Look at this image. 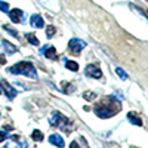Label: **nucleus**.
Returning <instances> with one entry per match:
<instances>
[{
	"instance_id": "nucleus-1",
	"label": "nucleus",
	"mask_w": 148,
	"mask_h": 148,
	"mask_svg": "<svg viewBox=\"0 0 148 148\" xmlns=\"http://www.w3.org/2000/svg\"><path fill=\"white\" fill-rule=\"evenodd\" d=\"M120 108H121V107H120L119 102H116V98L108 96V98H104L101 102H98V104L95 105L93 111H95V114H96L98 117L108 119V117H111V116L117 114L119 111H120Z\"/></svg>"
},
{
	"instance_id": "nucleus-2",
	"label": "nucleus",
	"mask_w": 148,
	"mask_h": 148,
	"mask_svg": "<svg viewBox=\"0 0 148 148\" xmlns=\"http://www.w3.org/2000/svg\"><path fill=\"white\" fill-rule=\"evenodd\" d=\"M8 73L10 74H22V76H27V77H31V79H37V73H36V68L33 67L31 62H27V61H22V62H18L16 65L8 68Z\"/></svg>"
},
{
	"instance_id": "nucleus-3",
	"label": "nucleus",
	"mask_w": 148,
	"mask_h": 148,
	"mask_svg": "<svg viewBox=\"0 0 148 148\" xmlns=\"http://www.w3.org/2000/svg\"><path fill=\"white\" fill-rule=\"evenodd\" d=\"M49 121H51V125L52 126H56L59 129H62L64 132H71L73 130V125H71V121L59 113V111H53V113L51 114V119H49Z\"/></svg>"
},
{
	"instance_id": "nucleus-4",
	"label": "nucleus",
	"mask_w": 148,
	"mask_h": 148,
	"mask_svg": "<svg viewBox=\"0 0 148 148\" xmlns=\"http://www.w3.org/2000/svg\"><path fill=\"white\" fill-rule=\"evenodd\" d=\"M86 47V43L80 39H71L68 42V49H70V53L73 55H80L82 52V49Z\"/></svg>"
},
{
	"instance_id": "nucleus-5",
	"label": "nucleus",
	"mask_w": 148,
	"mask_h": 148,
	"mask_svg": "<svg viewBox=\"0 0 148 148\" xmlns=\"http://www.w3.org/2000/svg\"><path fill=\"white\" fill-rule=\"evenodd\" d=\"M27 142L24 139H19V136L14 135V136H10V142H8L5 145V148H25Z\"/></svg>"
},
{
	"instance_id": "nucleus-6",
	"label": "nucleus",
	"mask_w": 148,
	"mask_h": 148,
	"mask_svg": "<svg viewBox=\"0 0 148 148\" xmlns=\"http://www.w3.org/2000/svg\"><path fill=\"white\" fill-rule=\"evenodd\" d=\"M86 74H88L89 77H93V79H101L102 77V71L95 64H90V65L86 67Z\"/></svg>"
},
{
	"instance_id": "nucleus-7",
	"label": "nucleus",
	"mask_w": 148,
	"mask_h": 148,
	"mask_svg": "<svg viewBox=\"0 0 148 148\" xmlns=\"http://www.w3.org/2000/svg\"><path fill=\"white\" fill-rule=\"evenodd\" d=\"M0 84H2V89L5 90V93H6V96L9 98V99H14V98L16 96V90L12 88V86L6 80H2V82H0Z\"/></svg>"
},
{
	"instance_id": "nucleus-8",
	"label": "nucleus",
	"mask_w": 148,
	"mask_h": 148,
	"mask_svg": "<svg viewBox=\"0 0 148 148\" xmlns=\"http://www.w3.org/2000/svg\"><path fill=\"white\" fill-rule=\"evenodd\" d=\"M9 18H10L12 22H15V24L22 22V19H24V12H22L21 9H12V10H9Z\"/></svg>"
},
{
	"instance_id": "nucleus-9",
	"label": "nucleus",
	"mask_w": 148,
	"mask_h": 148,
	"mask_svg": "<svg viewBox=\"0 0 148 148\" xmlns=\"http://www.w3.org/2000/svg\"><path fill=\"white\" fill-rule=\"evenodd\" d=\"M40 52L49 59H56V49L53 46H43L40 49Z\"/></svg>"
},
{
	"instance_id": "nucleus-10",
	"label": "nucleus",
	"mask_w": 148,
	"mask_h": 148,
	"mask_svg": "<svg viewBox=\"0 0 148 148\" xmlns=\"http://www.w3.org/2000/svg\"><path fill=\"white\" fill-rule=\"evenodd\" d=\"M30 24H31V27L42 28V27L45 25V21H43V18H42L40 15L34 14V15H31V18H30Z\"/></svg>"
},
{
	"instance_id": "nucleus-11",
	"label": "nucleus",
	"mask_w": 148,
	"mask_h": 148,
	"mask_svg": "<svg viewBox=\"0 0 148 148\" xmlns=\"http://www.w3.org/2000/svg\"><path fill=\"white\" fill-rule=\"evenodd\" d=\"M49 142H51L52 145H55V147H58V148H62L65 144H64V139L59 136L58 133H53V135H51L49 136Z\"/></svg>"
},
{
	"instance_id": "nucleus-12",
	"label": "nucleus",
	"mask_w": 148,
	"mask_h": 148,
	"mask_svg": "<svg viewBox=\"0 0 148 148\" xmlns=\"http://www.w3.org/2000/svg\"><path fill=\"white\" fill-rule=\"evenodd\" d=\"M127 119L130 120L132 125H135V126H142V120H141L139 116H136V113H129V114H127Z\"/></svg>"
},
{
	"instance_id": "nucleus-13",
	"label": "nucleus",
	"mask_w": 148,
	"mask_h": 148,
	"mask_svg": "<svg viewBox=\"0 0 148 148\" xmlns=\"http://www.w3.org/2000/svg\"><path fill=\"white\" fill-rule=\"evenodd\" d=\"M2 45H3V47L6 49V52H8V53H15V52H16V46H14L12 43H9V42L3 40V42H2Z\"/></svg>"
},
{
	"instance_id": "nucleus-14",
	"label": "nucleus",
	"mask_w": 148,
	"mask_h": 148,
	"mask_svg": "<svg viewBox=\"0 0 148 148\" xmlns=\"http://www.w3.org/2000/svg\"><path fill=\"white\" fill-rule=\"evenodd\" d=\"M25 37H27V40H28V43H31L33 46H39V39L34 36V34H31V33H27L25 34Z\"/></svg>"
},
{
	"instance_id": "nucleus-15",
	"label": "nucleus",
	"mask_w": 148,
	"mask_h": 148,
	"mask_svg": "<svg viewBox=\"0 0 148 148\" xmlns=\"http://www.w3.org/2000/svg\"><path fill=\"white\" fill-rule=\"evenodd\" d=\"M65 67L71 71H77L79 70V64L74 62V61H65Z\"/></svg>"
},
{
	"instance_id": "nucleus-16",
	"label": "nucleus",
	"mask_w": 148,
	"mask_h": 148,
	"mask_svg": "<svg viewBox=\"0 0 148 148\" xmlns=\"http://www.w3.org/2000/svg\"><path fill=\"white\" fill-rule=\"evenodd\" d=\"M31 136H33L34 141H43V133H42L40 130H33Z\"/></svg>"
},
{
	"instance_id": "nucleus-17",
	"label": "nucleus",
	"mask_w": 148,
	"mask_h": 148,
	"mask_svg": "<svg viewBox=\"0 0 148 148\" xmlns=\"http://www.w3.org/2000/svg\"><path fill=\"white\" fill-rule=\"evenodd\" d=\"M83 98L86 101H93L95 98H96V93H93V92H84L83 93Z\"/></svg>"
},
{
	"instance_id": "nucleus-18",
	"label": "nucleus",
	"mask_w": 148,
	"mask_h": 148,
	"mask_svg": "<svg viewBox=\"0 0 148 148\" xmlns=\"http://www.w3.org/2000/svg\"><path fill=\"white\" fill-rule=\"evenodd\" d=\"M55 31H56V27H53V25H49V27H47V30H46V36L49 37V39H51V37L55 34Z\"/></svg>"
},
{
	"instance_id": "nucleus-19",
	"label": "nucleus",
	"mask_w": 148,
	"mask_h": 148,
	"mask_svg": "<svg viewBox=\"0 0 148 148\" xmlns=\"http://www.w3.org/2000/svg\"><path fill=\"white\" fill-rule=\"evenodd\" d=\"M116 73L119 74V77H120L121 80H126V79H127V74H126L125 71H123L121 68H119V67H117V68H116Z\"/></svg>"
},
{
	"instance_id": "nucleus-20",
	"label": "nucleus",
	"mask_w": 148,
	"mask_h": 148,
	"mask_svg": "<svg viewBox=\"0 0 148 148\" xmlns=\"http://www.w3.org/2000/svg\"><path fill=\"white\" fill-rule=\"evenodd\" d=\"M0 10L8 12V10H9V3H6V2H2V0H0Z\"/></svg>"
},
{
	"instance_id": "nucleus-21",
	"label": "nucleus",
	"mask_w": 148,
	"mask_h": 148,
	"mask_svg": "<svg viewBox=\"0 0 148 148\" xmlns=\"http://www.w3.org/2000/svg\"><path fill=\"white\" fill-rule=\"evenodd\" d=\"M8 138H9V133H6V132H3V130H0V142L5 141V139H8Z\"/></svg>"
},
{
	"instance_id": "nucleus-22",
	"label": "nucleus",
	"mask_w": 148,
	"mask_h": 148,
	"mask_svg": "<svg viewBox=\"0 0 148 148\" xmlns=\"http://www.w3.org/2000/svg\"><path fill=\"white\" fill-rule=\"evenodd\" d=\"M5 30H6V31H9V33H10V34H12V36H15V37H16V36H18V33H16V31H15V30H10V28H9V27H8V25H5Z\"/></svg>"
},
{
	"instance_id": "nucleus-23",
	"label": "nucleus",
	"mask_w": 148,
	"mask_h": 148,
	"mask_svg": "<svg viewBox=\"0 0 148 148\" xmlns=\"http://www.w3.org/2000/svg\"><path fill=\"white\" fill-rule=\"evenodd\" d=\"M6 64V58L5 55H0V65H5Z\"/></svg>"
},
{
	"instance_id": "nucleus-24",
	"label": "nucleus",
	"mask_w": 148,
	"mask_h": 148,
	"mask_svg": "<svg viewBox=\"0 0 148 148\" xmlns=\"http://www.w3.org/2000/svg\"><path fill=\"white\" fill-rule=\"evenodd\" d=\"M70 148H80V145H79L76 141H73V142L70 144Z\"/></svg>"
},
{
	"instance_id": "nucleus-25",
	"label": "nucleus",
	"mask_w": 148,
	"mask_h": 148,
	"mask_svg": "<svg viewBox=\"0 0 148 148\" xmlns=\"http://www.w3.org/2000/svg\"><path fill=\"white\" fill-rule=\"evenodd\" d=\"M0 93H2V86H0Z\"/></svg>"
}]
</instances>
